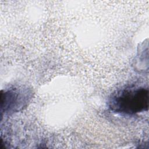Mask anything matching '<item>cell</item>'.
Returning <instances> with one entry per match:
<instances>
[{
	"instance_id": "cell-2",
	"label": "cell",
	"mask_w": 149,
	"mask_h": 149,
	"mask_svg": "<svg viewBox=\"0 0 149 149\" xmlns=\"http://www.w3.org/2000/svg\"><path fill=\"white\" fill-rule=\"evenodd\" d=\"M30 94L27 89L14 88L2 91L1 108L5 112H16L22 108L28 102Z\"/></svg>"
},
{
	"instance_id": "cell-1",
	"label": "cell",
	"mask_w": 149,
	"mask_h": 149,
	"mask_svg": "<svg viewBox=\"0 0 149 149\" xmlns=\"http://www.w3.org/2000/svg\"><path fill=\"white\" fill-rule=\"evenodd\" d=\"M149 91L144 87L131 86L113 93L108 101V107L113 112L133 115L148 109Z\"/></svg>"
}]
</instances>
